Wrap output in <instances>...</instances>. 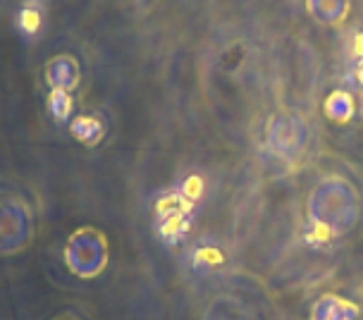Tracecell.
<instances>
[{"instance_id": "cell-3", "label": "cell", "mask_w": 363, "mask_h": 320, "mask_svg": "<svg viewBox=\"0 0 363 320\" xmlns=\"http://www.w3.org/2000/svg\"><path fill=\"white\" fill-rule=\"evenodd\" d=\"M45 82L53 91H74L79 84V65L72 55H57L45 65Z\"/></svg>"}, {"instance_id": "cell-7", "label": "cell", "mask_w": 363, "mask_h": 320, "mask_svg": "<svg viewBox=\"0 0 363 320\" xmlns=\"http://www.w3.org/2000/svg\"><path fill=\"white\" fill-rule=\"evenodd\" d=\"M354 67H356V77H359L363 87V34L354 38Z\"/></svg>"}, {"instance_id": "cell-6", "label": "cell", "mask_w": 363, "mask_h": 320, "mask_svg": "<svg viewBox=\"0 0 363 320\" xmlns=\"http://www.w3.org/2000/svg\"><path fill=\"white\" fill-rule=\"evenodd\" d=\"M50 103V110H53V117L55 120H67L69 113H72V96L67 91H53L48 98Z\"/></svg>"}, {"instance_id": "cell-4", "label": "cell", "mask_w": 363, "mask_h": 320, "mask_svg": "<svg viewBox=\"0 0 363 320\" xmlns=\"http://www.w3.org/2000/svg\"><path fill=\"white\" fill-rule=\"evenodd\" d=\"M72 132L77 139H82L84 143H96L101 139L103 129L99 122H96V117H77L72 122Z\"/></svg>"}, {"instance_id": "cell-5", "label": "cell", "mask_w": 363, "mask_h": 320, "mask_svg": "<svg viewBox=\"0 0 363 320\" xmlns=\"http://www.w3.org/2000/svg\"><path fill=\"white\" fill-rule=\"evenodd\" d=\"M17 24H19V31L27 36H34L38 29H41V10L31 8V5H27V8L19 10V17H17Z\"/></svg>"}, {"instance_id": "cell-1", "label": "cell", "mask_w": 363, "mask_h": 320, "mask_svg": "<svg viewBox=\"0 0 363 320\" xmlns=\"http://www.w3.org/2000/svg\"><path fill=\"white\" fill-rule=\"evenodd\" d=\"M29 239V213L19 201H0V253L22 249Z\"/></svg>"}, {"instance_id": "cell-2", "label": "cell", "mask_w": 363, "mask_h": 320, "mask_svg": "<svg viewBox=\"0 0 363 320\" xmlns=\"http://www.w3.org/2000/svg\"><path fill=\"white\" fill-rule=\"evenodd\" d=\"M106 258V246L99 232L94 230H82L69 239L67 246V260L79 275H94V263L101 265Z\"/></svg>"}]
</instances>
